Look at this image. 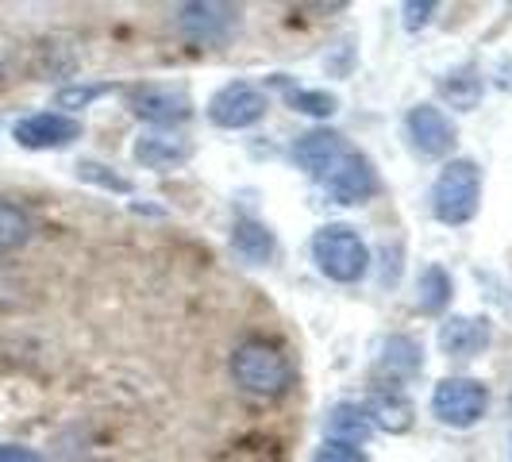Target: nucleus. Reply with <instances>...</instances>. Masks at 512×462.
<instances>
[{"label":"nucleus","instance_id":"f257e3e1","mask_svg":"<svg viewBox=\"0 0 512 462\" xmlns=\"http://www.w3.org/2000/svg\"><path fill=\"white\" fill-rule=\"evenodd\" d=\"M482 208V170L474 158H451L432 185V212L439 224L462 228Z\"/></svg>","mask_w":512,"mask_h":462},{"label":"nucleus","instance_id":"f03ea898","mask_svg":"<svg viewBox=\"0 0 512 462\" xmlns=\"http://www.w3.org/2000/svg\"><path fill=\"white\" fill-rule=\"evenodd\" d=\"M231 378L251 397H282L289 382H293V370H289V359L274 343L247 339L231 355Z\"/></svg>","mask_w":512,"mask_h":462},{"label":"nucleus","instance_id":"7ed1b4c3","mask_svg":"<svg viewBox=\"0 0 512 462\" xmlns=\"http://www.w3.org/2000/svg\"><path fill=\"white\" fill-rule=\"evenodd\" d=\"M312 262L324 278L339 285H355L370 270V251L362 243V235L347 224H324L312 235Z\"/></svg>","mask_w":512,"mask_h":462},{"label":"nucleus","instance_id":"20e7f679","mask_svg":"<svg viewBox=\"0 0 512 462\" xmlns=\"http://www.w3.org/2000/svg\"><path fill=\"white\" fill-rule=\"evenodd\" d=\"M489 409V385L478 378H443L432 389V412L447 428H474Z\"/></svg>","mask_w":512,"mask_h":462},{"label":"nucleus","instance_id":"39448f33","mask_svg":"<svg viewBox=\"0 0 512 462\" xmlns=\"http://www.w3.org/2000/svg\"><path fill=\"white\" fill-rule=\"evenodd\" d=\"M266 108H270V97L251 85V81H231L224 89H216L212 93V101H208V120L216 124V128H228V131H243L258 124L262 116H266Z\"/></svg>","mask_w":512,"mask_h":462},{"label":"nucleus","instance_id":"423d86ee","mask_svg":"<svg viewBox=\"0 0 512 462\" xmlns=\"http://www.w3.org/2000/svg\"><path fill=\"white\" fill-rule=\"evenodd\" d=\"M12 139L24 151H62L74 139H81V120L66 112H31L12 124Z\"/></svg>","mask_w":512,"mask_h":462},{"label":"nucleus","instance_id":"0eeeda50","mask_svg":"<svg viewBox=\"0 0 512 462\" xmlns=\"http://www.w3.org/2000/svg\"><path fill=\"white\" fill-rule=\"evenodd\" d=\"M131 112L139 120H147L154 128H178L193 116V101L185 89H174V85H135L128 93Z\"/></svg>","mask_w":512,"mask_h":462},{"label":"nucleus","instance_id":"6e6552de","mask_svg":"<svg viewBox=\"0 0 512 462\" xmlns=\"http://www.w3.org/2000/svg\"><path fill=\"white\" fill-rule=\"evenodd\" d=\"M351 143L339 135V131H328V128H316L308 131V135H301L297 139V147H293V162L305 170L308 178L316 181H328L351 158Z\"/></svg>","mask_w":512,"mask_h":462},{"label":"nucleus","instance_id":"1a4fd4ad","mask_svg":"<svg viewBox=\"0 0 512 462\" xmlns=\"http://www.w3.org/2000/svg\"><path fill=\"white\" fill-rule=\"evenodd\" d=\"M324 189H328V197H332L335 205H366L378 193V174H374L366 154L351 151V158L324 181Z\"/></svg>","mask_w":512,"mask_h":462},{"label":"nucleus","instance_id":"9d476101","mask_svg":"<svg viewBox=\"0 0 512 462\" xmlns=\"http://www.w3.org/2000/svg\"><path fill=\"white\" fill-rule=\"evenodd\" d=\"M239 24V8L231 4H181L178 8V27L193 39V43H216L224 39L231 27Z\"/></svg>","mask_w":512,"mask_h":462},{"label":"nucleus","instance_id":"9b49d317","mask_svg":"<svg viewBox=\"0 0 512 462\" xmlns=\"http://www.w3.org/2000/svg\"><path fill=\"white\" fill-rule=\"evenodd\" d=\"M409 139L420 154L443 158V154L451 151V143H455V128L443 116V108H436V104H416L409 112Z\"/></svg>","mask_w":512,"mask_h":462},{"label":"nucleus","instance_id":"f8f14e48","mask_svg":"<svg viewBox=\"0 0 512 462\" xmlns=\"http://www.w3.org/2000/svg\"><path fill=\"white\" fill-rule=\"evenodd\" d=\"M489 347L486 316H451L439 328V351L447 359H478Z\"/></svg>","mask_w":512,"mask_h":462},{"label":"nucleus","instance_id":"ddd939ff","mask_svg":"<svg viewBox=\"0 0 512 462\" xmlns=\"http://www.w3.org/2000/svg\"><path fill=\"white\" fill-rule=\"evenodd\" d=\"M328 432H332L335 443H351V447H359V443H370V436H374V420H370L366 405L339 401V405L328 409Z\"/></svg>","mask_w":512,"mask_h":462},{"label":"nucleus","instance_id":"4468645a","mask_svg":"<svg viewBox=\"0 0 512 462\" xmlns=\"http://www.w3.org/2000/svg\"><path fill=\"white\" fill-rule=\"evenodd\" d=\"M189 143L178 139V135H162V131H151L135 143V158L147 166V170H174L181 162H189Z\"/></svg>","mask_w":512,"mask_h":462},{"label":"nucleus","instance_id":"2eb2a0df","mask_svg":"<svg viewBox=\"0 0 512 462\" xmlns=\"http://www.w3.org/2000/svg\"><path fill=\"white\" fill-rule=\"evenodd\" d=\"M366 412H370V420H374V428H385V432H409L412 428V401L401 393V389H378L374 397H370V405H366Z\"/></svg>","mask_w":512,"mask_h":462},{"label":"nucleus","instance_id":"dca6fc26","mask_svg":"<svg viewBox=\"0 0 512 462\" xmlns=\"http://www.w3.org/2000/svg\"><path fill=\"white\" fill-rule=\"evenodd\" d=\"M231 247L247 258L251 266H266V262L274 258V251H278L274 231L266 228V224H258V220H235V228H231Z\"/></svg>","mask_w":512,"mask_h":462},{"label":"nucleus","instance_id":"f3484780","mask_svg":"<svg viewBox=\"0 0 512 462\" xmlns=\"http://www.w3.org/2000/svg\"><path fill=\"white\" fill-rule=\"evenodd\" d=\"M451 301V278L443 266H424L420 278H416V308L428 312V316H439Z\"/></svg>","mask_w":512,"mask_h":462},{"label":"nucleus","instance_id":"a211bd4d","mask_svg":"<svg viewBox=\"0 0 512 462\" xmlns=\"http://www.w3.org/2000/svg\"><path fill=\"white\" fill-rule=\"evenodd\" d=\"M424 366V351L420 343L409 335H393L382 351V370H389V378H412Z\"/></svg>","mask_w":512,"mask_h":462},{"label":"nucleus","instance_id":"6ab92c4d","mask_svg":"<svg viewBox=\"0 0 512 462\" xmlns=\"http://www.w3.org/2000/svg\"><path fill=\"white\" fill-rule=\"evenodd\" d=\"M31 239V216L12 201H0V251H20Z\"/></svg>","mask_w":512,"mask_h":462},{"label":"nucleus","instance_id":"aec40b11","mask_svg":"<svg viewBox=\"0 0 512 462\" xmlns=\"http://www.w3.org/2000/svg\"><path fill=\"white\" fill-rule=\"evenodd\" d=\"M104 93H112V85L108 81H89V85H66V89H58V97H54V104L70 116V112H77V108H89V104L97 101V97H104Z\"/></svg>","mask_w":512,"mask_h":462},{"label":"nucleus","instance_id":"412c9836","mask_svg":"<svg viewBox=\"0 0 512 462\" xmlns=\"http://www.w3.org/2000/svg\"><path fill=\"white\" fill-rule=\"evenodd\" d=\"M289 104L297 112H308V116H332L339 101L324 89H289Z\"/></svg>","mask_w":512,"mask_h":462},{"label":"nucleus","instance_id":"4be33fe9","mask_svg":"<svg viewBox=\"0 0 512 462\" xmlns=\"http://www.w3.org/2000/svg\"><path fill=\"white\" fill-rule=\"evenodd\" d=\"M77 178L93 181V185H104V189H116V193H131V181L112 174L101 162H77Z\"/></svg>","mask_w":512,"mask_h":462},{"label":"nucleus","instance_id":"5701e85b","mask_svg":"<svg viewBox=\"0 0 512 462\" xmlns=\"http://www.w3.org/2000/svg\"><path fill=\"white\" fill-rule=\"evenodd\" d=\"M312 462H370V459H366V451H362V447H351V443H335V439H328V443L316 451V459Z\"/></svg>","mask_w":512,"mask_h":462},{"label":"nucleus","instance_id":"b1692460","mask_svg":"<svg viewBox=\"0 0 512 462\" xmlns=\"http://www.w3.org/2000/svg\"><path fill=\"white\" fill-rule=\"evenodd\" d=\"M432 12H436V4H432V0H424V4H416V0H412V4H405V27H409V31L424 27L428 20H432Z\"/></svg>","mask_w":512,"mask_h":462},{"label":"nucleus","instance_id":"393cba45","mask_svg":"<svg viewBox=\"0 0 512 462\" xmlns=\"http://www.w3.org/2000/svg\"><path fill=\"white\" fill-rule=\"evenodd\" d=\"M0 462H43L39 451H31L24 443H0Z\"/></svg>","mask_w":512,"mask_h":462}]
</instances>
